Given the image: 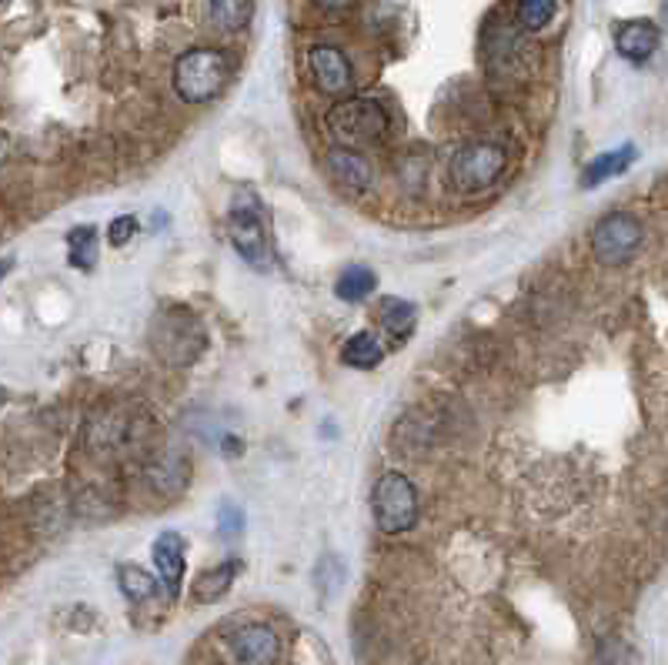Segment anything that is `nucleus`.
<instances>
[{"instance_id": "nucleus-1", "label": "nucleus", "mask_w": 668, "mask_h": 665, "mask_svg": "<svg viewBox=\"0 0 668 665\" xmlns=\"http://www.w3.org/2000/svg\"><path fill=\"white\" fill-rule=\"evenodd\" d=\"M151 348L171 368H188L204 352V324L191 314V308H167L151 321Z\"/></svg>"}, {"instance_id": "nucleus-2", "label": "nucleus", "mask_w": 668, "mask_h": 665, "mask_svg": "<svg viewBox=\"0 0 668 665\" xmlns=\"http://www.w3.org/2000/svg\"><path fill=\"white\" fill-rule=\"evenodd\" d=\"M227 234L234 252L250 265L265 271L271 265V241H268V214L255 188H241L227 211Z\"/></svg>"}, {"instance_id": "nucleus-3", "label": "nucleus", "mask_w": 668, "mask_h": 665, "mask_svg": "<svg viewBox=\"0 0 668 665\" xmlns=\"http://www.w3.org/2000/svg\"><path fill=\"white\" fill-rule=\"evenodd\" d=\"M231 80V60L218 47H191L175 64V91L185 104L214 101Z\"/></svg>"}, {"instance_id": "nucleus-4", "label": "nucleus", "mask_w": 668, "mask_h": 665, "mask_svg": "<svg viewBox=\"0 0 668 665\" xmlns=\"http://www.w3.org/2000/svg\"><path fill=\"white\" fill-rule=\"evenodd\" d=\"M327 134L338 147H371L388 134V114L375 98H345L324 114Z\"/></svg>"}, {"instance_id": "nucleus-5", "label": "nucleus", "mask_w": 668, "mask_h": 665, "mask_svg": "<svg viewBox=\"0 0 668 665\" xmlns=\"http://www.w3.org/2000/svg\"><path fill=\"white\" fill-rule=\"evenodd\" d=\"M371 516L385 535H401L417 522V491L408 475L385 472L371 488Z\"/></svg>"}, {"instance_id": "nucleus-6", "label": "nucleus", "mask_w": 668, "mask_h": 665, "mask_svg": "<svg viewBox=\"0 0 668 665\" xmlns=\"http://www.w3.org/2000/svg\"><path fill=\"white\" fill-rule=\"evenodd\" d=\"M505 164H509V154L501 151L498 144L471 141L461 151H455L448 175H452V185L458 191L478 195V191H488V188L498 185V178L505 175Z\"/></svg>"}, {"instance_id": "nucleus-7", "label": "nucleus", "mask_w": 668, "mask_h": 665, "mask_svg": "<svg viewBox=\"0 0 668 665\" xmlns=\"http://www.w3.org/2000/svg\"><path fill=\"white\" fill-rule=\"evenodd\" d=\"M642 244V221L628 211L605 214L592 231V252L602 265H625Z\"/></svg>"}, {"instance_id": "nucleus-8", "label": "nucleus", "mask_w": 668, "mask_h": 665, "mask_svg": "<svg viewBox=\"0 0 668 665\" xmlns=\"http://www.w3.org/2000/svg\"><path fill=\"white\" fill-rule=\"evenodd\" d=\"M144 439V422L131 419V414H94L88 422V448L101 458H121L134 452V442Z\"/></svg>"}, {"instance_id": "nucleus-9", "label": "nucleus", "mask_w": 668, "mask_h": 665, "mask_svg": "<svg viewBox=\"0 0 668 665\" xmlns=\"http://www.w3.org/2000/svg\"><path fill=\"white\" fill-rule=\"evenodd\" d=\"M308 67H311V77L321 95L327 98H345L355 85V74H352V60L331 44H318L311 47L308 54Z\"/></svg>"}, {"instance_id": "nucleus-10", "label": "nucleus", "mask_w": 668, "mask_h": 665, "mask_svg": "<svg viewBox=\"0 0 668 665\" xmlns=\"http://www.w3.org/2000/svg\"><path fill=\"white\" fill-rule=\"evenodd\" d=\"M144 478H147V488L154 495L178 498L191 481V462H188V455L181 448L167 445L144 465Z\"/></svg>"}, {"instance_id": "nucleus-11", "label": "nucleus", "mask_w": 668, "mask_h": 665, "mask_svg": "<svg viewBox=\"0 0 668 665\" xmlns=\"http://www.w3.org/2000/svg\"><path fill=\"white\" fill-rule=\"evenodd\" d=\"M324 168H327V178L338 185L345 195H352V198H361V195H368V191L375 188V171H371L368 157H361V154L352 151V147H334V151H327Z\"/></svg>"}, {"instance_id": "nucleus-12", "label": "nucleus", "mask_w": 668, "mask_h": 665, "mask_svg": "<svg viewBox=\"0 0 668 665\" xmlns=\"http://www.w3.org/2000/svg\"><path fill=\"white\" fill-rule=\"evenodd\" d=\"M231 652L241 665H278L281 639L271 625H244L231 635Z\"/></svg>"}, {"instance_id": "nucleus-13", "label": "nucleus", "mask_w": 668, "mask_h": 665, "mask_svg": "<svg viewBox=\"0 0 668 665\" xmlns=\"http://www.w3.org/2000/svg\"><path fill=\"white\" fill-rule=\"evenodd\" d=\"M154 568L164 581L167 596L178 599L185 581V539L178 532H160L154 539Z\"/></svg>"}, {"instance_id": "nucleus-14", "label": "nucleus", "mask_w": 668, "mask_h": 665, "mask_svg": "<svg viewBox=\"0 0 668 665\" xmlns=\"http://www.w3.org/2000/svg\"><path fill=\"white\" fill-rule=\"evenodd\" d=\"M658 41H661V34L652 21H625L615 27V51L632 64L648 60L658 51Z\"/></svg>"}, {"instance_id": "nucleus-15", "label": "nucleus", "mask_w": 668, "mask_h": 665, "mask_svg": "<svg viewBox=\"0 0 668 665\" xmlns=\"http://www.w3.org/2000/svg\"><path fill=\"white\" fill-rule=\"evenodd\" d=\"M237 572H241V562H237V558H227V562H221V565L201 572V575L194 578V586H191V599H194L198 606L218 602V599L234 586Z\"/></svg>"}, {"instance_id": "nucleus-16", "label": "nucleus", "mask_w": 668, "mask_h": 665, "mask_svg": "<svg viewBox=\"0 0 668 665\" xmlns=\"http://www.w3.org/2000/svg\"><path fill=\"white\" fill-rule=\"evenodd\" d=\"M635 157H638L635 144H622V147H615V151L599 154V157L589 164V168H584L581 185H584V188H599V185H605L609 178H615V175L628 171Z\"/></svg>"}, {"instance_id": "nucleus-17", "label": "nucleus", "mask_w": 668, "mask_h": 665, "mask_svg": "<svg viewBox=\"0 0 668 665\" xmlns=\"http://www.w3.org/2000/svg\"><path fill=\"white\" fill-rule=\"evenodd\" d=\"M519 34L512 27H501V31H488L485 37V54H488V64L491 70H515V60H519Z\"/></svg>"}, {"instance_id": "nucleus-18", "label": "nucleus", "mask_w": 668, "mask_h": 665, "mask_svg": "<svg viewBox=\"0 0 668 665\" xmlns=\"http://www.w3.org/2000/svg\"><path fill=\"white\" fill-rule=\"evenodd\" d=\"M414 321H417V311H414L411 301H401V298H385L381 301V324H385V331L394 342H404L411 335Z\"/></svg>"}, {"instance_id": "nucleus-19", "label": "nucleus", "mask_w": 668, "mask_h": 665, "mask_svg": "<svg viewBox=\"0 0 668 665\" xmlns=\"http://www.w3.org/2000/svg\"><path fill=\"white\" fill-rule=\"evenodd\" d=\"M342 358H345V365H352V368H358V372H371V368L381 365L385 352H381V345H378L375 335H368V331H358V335L348 339Z\"/></svg>"}, {"instance_id": "nucleus-20", "label": "nucleus", "mask_w": 668, "mask_h": 665, "mask_svg": "<svg viewBox=\"0 0 668 665\" xmlns=\"http://www.w3.org/2000/svg\"><path fill=\"white\" fill-rule=\"evenodd\" d=\"M118 586L124 599H131L134 606L157 596V578H151L141 565H118Z\"/></svg>"}, {"instance_id": "nucleus-21", "label": "nucleus", "mask_w": 668, "mask_h": 665, "mask_svg": "<svg viewBox=\"0 0 668 665\" xmlns=\"http://www.w3.org/2000/svg\"><path fill=\"white\" fill-rule=\"evenodd\" d=\"M558 14V0H519L515 8V24L528 34L545 31Z\"/></svg>"}, {"instance_id": "nucleus-22", "label": "nucleus", "mask_w": 668, "mask_h": 665, "mask_svg": "<svg viewBox=\"0 0 668 665\" xmlns=\"http://www.w3.org/2000/svg\"><path fill=\"white\" fill-rule=\"evenodd\" d=\"M67 255H70L74 268H94V262H98V231L91 224L74 228L67 234Z\"/></svg>"}, {"instance_id": "nucleus-23", "label": "nucleus", "mask_w": 668, "mask_h": 665, "mask_svg": "<svg viewBox=\"0 0 668 665\" xmlns=\"http://www.w3.org/2000/svg\"><path fill=\"white\" fill-rule=\"evenodd\" d=\"M211 21L224 34H237L250 21V0H211Z\"/></svg>"}, {"instance_id": "nucleus-24", "label": "nucleus", "mask_w": 668, "mask_h": 665, "mask_svg": "<svg viewBox=\"0 0 668 665\" xmlns=\"http://www.w3.org/2000/svg\"><path fill=\"white\" fill-rule=\"evenodd\" d=\"M375 291V271L365 265H352L348 271H342L338 285H334V295L342 301H361Z\"/></svg>"}, {"instance_id": "nucleus-25", "label": "nucleus", "mask_w": 668, "mask_h": 665, "mask_svg": "<svg viewBox=\"0 0 668 665\" xmlns=\"http://www.w3.org/2000/svg\"><path fill=\"white\" fill-rule=\"evenodd\" d=\"M134 231H137V218H134V214H121V218L111 221L108 241H111L114 247H121V244H127V241L134 237Z\"/></svg>"}, {"instance_id": "nucleus-26", "label": "nucleus", "mask_w": 668, "mask_h": 665, "mask_svg": "<svg viewBox=\"0 0 668 665\" xmlns=\"http://www.w3.org/2000/svg\"><path fill=\"white\" fill-rule=\"evenodd\" d=\"M244 529V516H241V509H234L231 502H224L221 506V535H237Z\"/></svg>"}, {"instance_id": "nucleus-27", "label": "nucleus", "mask_w": 668, "mask_h": 665, "mask_svg": "<svg viewBox=\"0 0 668 665\" xmlns=\"http://www.w3.org/2000/svg\"><path fill=\"white\" fill-rule=\"evenodd\" d=\"M348 4H352V0H318V8L327 11V14H338V11H345Z\"/></svg>"}]
</instances>
